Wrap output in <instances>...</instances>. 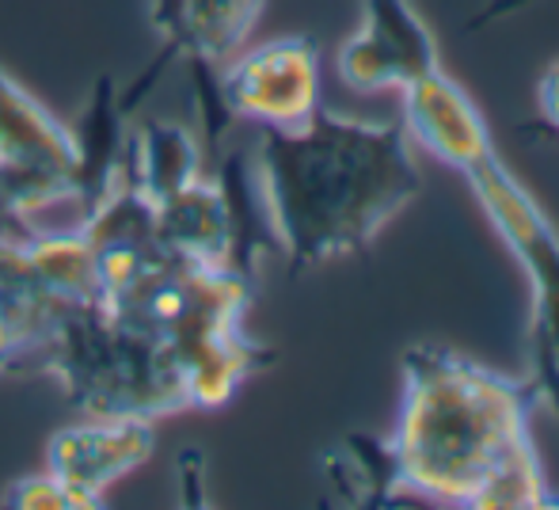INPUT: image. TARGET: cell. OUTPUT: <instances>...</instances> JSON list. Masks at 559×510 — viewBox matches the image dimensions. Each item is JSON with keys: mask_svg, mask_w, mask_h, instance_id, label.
<instances>
[{"mask_svg": "<svg viewBox=\"0 0 559 510\" xmlns=\"http://www.w3.org/2000/svg\"><path fill=\"white\" fill-rule=\"evenodd\" d=\"M217 92L233 119L263 130H289L312 119L320 107V46L309 35L271 38L236 50L217 69Z\"/></svg>", "mask_w": 559, "mask_h": 510, "instance_id": "obj_6", "label": "cell"}, {"mask_svg": "<svg viewBox=\"0 0 559 510\" xmlns=\"http://www.w3.org/2000/svg\"><path fill=\"white\" fill-rule=\"evenodd\" d=\"M76 164L73 127L0 69V199L31 225L43 210L76 206Z\"/></svg>", "mask_w": 559, "mask_h": 510, "instance_id": "obj_5", "label": "cell"}, {"mask_svg": "<svg viewBox=\"0 0 559 510\" xmlns=\"http://www.w3.org/2000/svg\"><path fill=\"white\" fill-rule=\"evenodd\" d=\"M537 407L540 396L530 378H507L449 347H412L389 435L404 491L468 510L559 503L548 496L533 442Z\"/></svg>", "mask_w": 559, "mask_h": 510, "instance_id": "obj_1", "label": "cell"}, {"mask_svg": "<svg viewBox=\"0 0 559 510\" xmlns=\"http://www.w3.org/2000/svg\"><path fill=\"white\" fill-rule=\"evenodd\" d=\"M400 96H404L400 122H404L407 138L453 171H468L476 161L495 153V138L484 111L445 69L404 84Z\"/></svg>", "mask_w": 559, "mask_h": 510, "instance_id": "obj_10", "label": "cell"}, {"mask_svg": "<svg viewBox=\"0 0 559 510\" xmlns=\"http://www.w3.org/2000/svg\"><path fill=\"white\" fill-rule=\"evenodd\" d=\"M38 370L58 378L61 392L84 415L156 419L187 407L176 351L122 320L104 297L53 305L38 347Z\"/></svg>", "mask_w": 559, "mask_h": 510, "instance_id": "obj_3", "label": "cell"}, {"mask_svg": "<svg viewBox=\"0 0 559 510\" xmlns=\"http://www.w3.org/2000/svg\"><path fill=\"white\" fill-rule=\"evenodd\" d=\"M537 107H540V127H530L537 133H552L559 138V58L540 73L537 81Z\"/></svg>", "mask_w": 559, "mask_h": 510, "instance_id": "obj_15", "label": "cell"}, {"mask_svg": "<svg viewBox=\"0 0 559 510\" xmlns=\"http://www.w3.org/2000/svg\"><path fill=\"white\" fill-rule=\"evenodd\" d=\"M53 305L27 289L0 286V378L38 370L46 320Z\"/></svg>", "mask_w": 559, "mask_h": 510, "instance_id": "obj_13", "label": "cell"}, {"mask_svg": "<svg viewBox=\"0 0 559 510\" xmlns=\"http://www.w3.org/2000/svg\"><path fill=\"white\" fill-rule=\"evenodd\" d=\"M324 476L335 488V496L350 507H381L400 499V491H404L389 438L373 435L343 438L324 458Z\"/></svg>", "mask_w": 559, "mask_h": 510, "instance_id": "obj_12", "label": "cell"}, {"mask_svg": "<svg viewBox=\"0 0 559 510\" xmlns=\"http://www.w3.org/2000/svg\"><path fill=\"white\" fill-rule=\"evenodd\" d=\"M0 503L15 507V510H96V503H92L88 496H81L73 484H66L61 476H53L50 469L38 473V476H23V481H15L12 488L0 496Z\"/></svg>", "mask_w": 559, "mask_h": 510, "instance_id": "obj_14", "label": "cell"}, {"mask_svg": "<svg viewBox=\"0 0 559 510\" xmlns=\"http://www.w3.org/2000/svg\"><path fill=\"white\" fill-rule=\"evenodd\" d=\"M442 69L438 38L412 0H361V27L338 50V76L354 92L404 88Z\"/></svg>", "mask_w": 559, "mask_h": 510, "instance_id": "obj_7", "label": "cell"}, {"mask_svg": "<svg viewBox=\"0 0 559 510\" xmlns=\"http://www.w3.org/2000/svg\"><path fill=\"white\" fill-rule=\"evenodd\" d=\"M266 0H153V27L160 35V58L126 88L122 104L133 107L148 92V84L176 58L191 66H225L236 50H243L251 27L263 15Z\"/></svg>", "mask_w": 559, "mask_h": 510, "instance_id": "obj_8", "label": "cell"}, {"mask_svg": "<svg viewBox=\"0 0 559 510\" xmlns=\"http://www.w3.org/2000/svg\"><path fill=\"white\" fill-rule=\"evenodd\" d=\"M156 450V419L145 415H84L46 446V469L104 507V496Z\"/></svg>", "mask_w": 559, "mask_h": 510, "instance_id": "obj_9", "label": "cell"}, {"mask_svg": "<svg viewBox=\"0 0 559 510\" xmlns=\"http://www.w3.org/2000/svg\"><path fill=\"white\" fill-rule=\"evenodd\" d=\"M130 176L153 202L202 176V141L183 122L156 119L130 138Z\"/></svg>", "mask_w": 559, "mask_h": 510, "instance_id": "obj_11", "label": "cell"}, {"mask_svg": "<svg viewBox=\"0 0 559 510\" xmlns=\"http://www.w3.org/2000/svg\"><path fill=\"white\" fill-rule=\"evenodd\" d=\"M533 4H540V0H487L479 12L468 15V31H479V27H487V23H499V20H507V15L525 12V8H533Z\"/></svg>", "mask_w": 559, "mask_h": 510, "instance_id": "obj_16", "label": "cell"}, {"mask_svg": "<svg viewBox=\"0 0 559 510\" xmlns=\"http://www.w3.org/2000/svg\"><path fill=\"white\" fill-rule=\"evenodd\" d=\"M251 164L271 240L294 274L358 256L423 187L404 122L324 107L301 127L259 133Z\"/></svg>", "mask_w": 559, "mask_h": 510, "instance_id": "obj_2", "label": "cell"}, {"mask_svg": "<svg viewBox=\"0 0 559 510\" xmlns=\"http://www.w3.org/2000/svg\"><path fill=\"white\" fill-rule=\"evenodd\" d=\"M472 194L484 206L487 222L502 237V245L522 263L533 289L530 312V378L537 384L540 404L552 407L559 419V229L537 206L530 191L518 183L514 171L502 164L499 149L476 161L468 171Z\"/></svg>", "mask_w": 559, "mask_h": 510, "instance_id": "obj_4", "label": "cell"}]
</instances>
